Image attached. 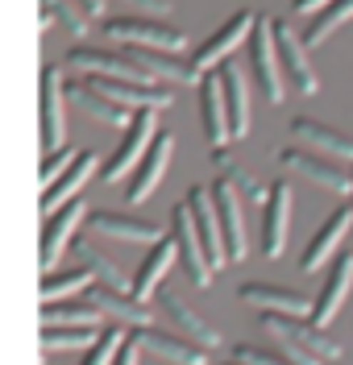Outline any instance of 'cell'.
<instances>
[{"instance_id":"7a4b0ae2","label":"cell","mask_w":353,"mask_h":365,"mask_svg":"<svg viewBox=\"0 0 353 365\" xmlns=\"http://www.w3.org/2000/svg\"><path fill=\"white\" fill-rule=\"evenodd\" d=\"M250 67H254V83L266 96V104H282L287 91V75L279 63V42H275V17H258L254 34H250Z\"/></svg>"},{"instance_id":"ffe728a7","label":"cell","mask_w":353,"mask_h":365,"mask_svg":"<svg viewBox=\"0 0 353 365\" xmlns=\"http://www.w3.org/2000/svg\"><path fill=\"white\" fill-rule=\"evenodd\" d=\"M129 54L150 71V79H154V83H166V88H188V83H200V75H195V67H191V58L175 54V50L129 46Z\"/></svg>"},{"instance_id":"7402d4cb","label":"cell","mask_w":353,"mask_h":365,"mask_svg":"<svg viewBox=\"0 0 353 365\" xmlns=\"http://www.w3.org/2000/svg\"><path fill=\"white\" fill-rule=\"evenodd\" d=\"M212 195H216V212H220V225H225V241H229V262H241L250 253V237H245V220H241V191L233 187V179L212 182Z\"/></svg>"},{"instance_id":"f1b7e54d","label":"cell","mask_w":353,"mask_h":365,"mask_svg":"<svg viewBox=\"0 0 353 365\" xmlns=\"http://www.w3.org/2000/svg\"><path fill=\"white\" fill-rule=\"evenodd\" d=\"M179 262V245H175V237H163L158 245H150L145 253V262H141V270L133 274V295L145 303V299L158 295V287L166 282V270Z\"/></svg>"},{"instance_id":"277c9868","label":"cell","mask_w":353,"mask_h":365,"mask_svg":"<svg viewBox=\"0 0 353 365\" xmlns=\"http://www.w3.org/2000/svg\"><path fill=\"white\" fill-rule=\"evenodd\" d=\"M67 71L75 75H113V79H138V83H154L150 71L129 54V46H75L67 50Z\"/></svg>"},{"instance_id":"e0dca14e","label":"cell","mask_w":353,"mask_h":365,"mask_svg":"<svg viewBox=\"0 0 353 365\" xmlns=\"http://www.w3.org/2000/svg\"><path fill=\"white\" fill-rule=\"evenodd\" d=\"M88 228L96 237H108V241H129V245H158L166 232L154 220H138V216H125V212H88Z\"/></svg>"},{"instance_id":"44dd1931","label":"cell","mask_w":353,"mask_h":365,"mask_svg":"<svg viewBox=\"0 0 353 365\" xmlns=\"http://www.w3.org/2000/svg\"><path fill=\"white\" fill-rule=\"evenodd\" d=\"M200 116H204V137L212 141V150H220L233 129H229V104H225V83H220V67L208 71L200 79Z\"/></svg>"},{"instance_id":"4dcf8cb0","label":"cell","mask_w":353,"mask_h":365,"mask_svg":"<svg viewBox=\"0 0 353 365\" xmlns=\"http://www.w3.org/2000/svg\"><path fill=\"white\" fill-rule=\"evenodd\" d=\"M104 328H71V324H42V357L50 353H88Z\"/></svg>"},{"instance_id":"9a60e30c","label":"cell","mask_w":353,"mask_h":365,"mask_svg":"<svg viewBox=\"0 0 353 365\" xmlns=\"http://www.w3.org/2000/svg\"><path fill=\"white\" fill-rule=\"evenodd\" d=\"M241 303H250V307H258V312H279V316H304L312 319L316 312V299L300 295V291H291V287H279V282H241Z\"/></svg>"},{"instance_id":"5b68a950","label":"cell","mask_w":353,"mask_h":365,"mask_svg":"<svg viewBox=\"0 0 353 365\" xmlns=\"http://www.w3.org/2000/svg\"><path fill=\"white\" fill-rule=\"evenodd\" d=\"M279 166L287 175L320 187V191H332V195H349L353 191V170H345V162L324 158V154H316V150H307V145L304 150H282Z\"/></svg>"},{"instance_id":"f6af8a7d","label":"cell","mask_w":353,"mask_h":365,"mask_svg":"<svg viewBox=\"0 0 353 365\" xmlns=\"http://www.w3.org/2000/svg\"><path fill=\"white\" fill-rule=\"evenodd\" d=\"M225 365H241V361H225Z\"/></svg>"},{"instance_id":"7dc6e473","label":"cell","mask_w":353,"mask_h":365,"mask_svg":"<svg viewBox=\"0 0 353 365\" xmlns=\"http://www.w3.org/2000/svg\"><path fill=\"white\" fill-rule=\"evenodd\" d=\"M50 4H58V0H50Z\"/></svg>"},{"instance_id":"1f68e13d","label":"cell","mask_w":353,"mask_h":365,"mask_svg":"<svg viewBox=\"0 0 353 365\" xmlns=\"http://www.w3.org/2000/svg\"><path fill=\"white\" fill-rule=\"evenodd\" d=\"M104 307L92 299H63V303H42V324H71V328H100Z\"/></svg>"},{"instance_id":"52a82bcc","label":"cell","mask_w":353,"mask_h":365,"mask_svg":"<svg viewBox=\"0 0 353 365\" xmlns=\"http://www.w3.org/2000/svg\"><path fill=\"white\" fill-rule=\"evenodd\" d=\"M154 137H158V108H138L133 125L125 129V141L117 145V154L104 162V182H121L129 170H138V162L154 145Z\"/></svg>"},{"instance_id":"d4e9b609","label":"cell","mask_w":353,"mask_h":365,"mask_svg":"<svg viewBox=\"0 0 353 365\" xmlns=\"http://www.w3.org/2000/svg\"><path fill=\"white\" fill-rule=\"evenodd\" d=\"M353 287V253H337L329 262V278H324V287H320V295H316V312H312V324H329L337 312H341V303L349 295Z\"/></svg>"},{"instance_id":"5bb4252c","label":"cell","mask_w":353,"mask_h":365,"mask_svg":"<svg viewBox=\"0 0 353 365\" xmlns=\"http://www.w3.org/2000/svg\"><path fill=\"white\" fill-rule=\"evenodd\" d=\"M188 204H191V212H195V225H200V237H204V245H208L212 266L225 270V266H229V241H225V225H220L212 187H200V182H195L188 191Z\"/></svg>"},{"instance_id":"ee69618b","label":"cell","mask_w":353,"mask_h":365,"mask_svg":"<svg viewBox=\"0 0 353 365\" xmlns=\"http://www.w3.org/2000/svg\"><path fill=\"white\" fill-rule=\"evenodd\" d=\"M79 4L92 13V21H100V17H104V0H79Z\"/></svg>"},{"instance_id":"4fadbf2b","label":"cell","mask_w":353,"mask_h":365,"mask_svg":"<svg viewBox=\"0 0 353 365\" xmlns=\"http://www.w3.org/2000/svg\"><path fill=\"white\" fill-rule=\"evenodd\" d=\"M88 220V207L83 200H71L63 204L58 212H50L46 216V228H42V270L54 274V266L63 262V253H67L71 237H75V228Z\"/></svg>"},{"instance_id":"836d02e7","label":"cell","mask_w":353,"mask_h":365,"mask_svg":"<svg viewBox=\"0 0 353 365\" xmlns=\"http://www.w3.org/2000/svg\"><path fill=\"white\" fill-rule=\"evenodd\" d=\"M345 21H353V0H329L320 13H316V21L307 25V46H320V42H329L332 34L341 29Z\"/></svg>"},{"instance_id":"60d3db41","label":"cell","mask_w":353,"mask_h":365,"mask_svg":"<svg viewBox=\"0 0 353 365\" xmlns=\"http://www.w3.org/2000/svg\"><path fill=\"white\" fill-rule=\"evenodd\" d=\"M125 4H133L138 13H145V17H166V13L175 9L170 0H125Z\"/></svg>"},{"instance_id":"484cf974","label":"cell","mask_w":353,"mask_h":365,"mask_svg":"<svg viewBox=\"0 0 353 365\" xmlns=\"http://www.w3.org/2000/svg\"><path fill=\"white\" fill-rule=\"evenodd\" d=\"M158 307H163V316L175 324V332L191 336V341L204 344V349H220V332H216V328H212L208 319L200 316V312H195V307H191L183 295H175V291H163Z\"/></svg>"},{"instance_id":"74e56055","label":"cell","mask_w":353,"mask_h":365,"mask_svg":"<svg viewBox=\"0 0 353 365\" xmlns=\"http://www.w3.org/2000/svg\"><path fill=\"white\" fill-rule=\"evenodd\" d=\"M58 21L67 25V34L71 38H88V29H92V13L79 4V0H58Z\"/></svg>"},{"instance_id":"9c48e42d","label":"cell","mask_w":353,"mask_h":365,"mask_svg":"<svg viewBox=\"0 0 353 365\" xmlns=\"http://www.w3.org/2000/svg\"><path fill=\"white\" fill-rule=\"evenodd\" d=\"M38 116H42V150H63L67 145V88H63V67H42V96H38Z\"/></svg>"},{"instance_id":"83f0119b","label":"cell","mask_w":353,"mask_h":365,"mask_svg":"<svg viewBox=\"0 0 353 365\" xmlns=\"http://www.w3.org/2000/svg\"><path fill=\"white\" fill-rule=\"evenodd\" d=\"M92 175H96V154H88V150H79V154H75V162H71L67 170L58 175V182L42 191V216H50V212H58V207H63V204H71V200H79L83 182L92 179Z\"/></svg>"},{"instance_id":"b9f144b4","label":"cell","mask_w":353,"mask_h":365,"mask_svg":"<svg viewBox=\"0 0 353 365\" xmlns=\"http://www.w3.org/2000/svg\"><path fill=\"white\" fill-rule=\"evenodd\" d=\"M138 353H141V344L129 336V341L121 344V353H117V361H113V365H138Z\"/></svg>"},{"instance_id":"8992f818","label":"cell","mask_w":353,"mask_h":365,"mask_svg":"<svg viewBox=\"0 0 353 365\" xmlns=\"http://www.w3.org/2000/svg\"><path fill=\"white\" fill-rule=\"evenodd\" d=\"M104 38L113 46H154V50H188V34L179 25L154 21V17H117L104 21Z\"/></svg>"},{"instance_id":"603a6c76","label":"cell","mask_w":353,"mask_h":365,"mask_svg":"<svg viewBox=\"0 0 353 365\" xmlns=\"http://www.w3.org/2000/svg\"><path fill=\"white\" fill-rule=\"evenodd\" d=\"M291 137H295L300 145H307V150L324 154V158L353 162V137L341 133V129H329V125H320V120H312V116H295V120H291Z\"/></svg>"},{"instance_id":"4316f807","label":"cell","mask_w":353,"mask_h":365,"mask_svg":"<svg viewBox=\"0 0 353 365\" xmlns=\"http://www.w3.org/2000/svg\"><path fill=\"white\" fill-rule=\"evenodd\" d=\"M67 100L75 108H83L92 120H100V125H113V129H129V125H133V113H129L125 104H117V100H108L104 91H96L88 79L67 83Z\"/></svg>"},{"instance_id":"d590c367","label":"cell","mask_w":353,"mask_h":365,"mask_svg":"<svg viewBox=\"0 0 353 365\" xmlns=\"http://www.w3.org/2000/svg\"><path fill=\"white\" fill-rule=\"evenodd\" d=\"M125 341H129V336H125L121 328H104V332L96 336V344L83 353V361H79V365H113Z\"/></svg>"},{"instance_id":"2e32d148","label":"cell","mask_w":353,"mask_h":365,"mask_svg":"<svg viewBox=\"0 0 353 365\" xmlns=\"http://www.w3.org/2000/svg\"><path fill=\"white\" fill-rule=\"evenodd\" d=\"M133 341L141 344V353H154L170 365H208V349L195 344L191 336H175V332H158L154 324L150 328H133Z\"/></svg>"},{"instance_id":"d6a6232c","label":"cell","mask_w":353,"mask_h":365,"mask_svg":"<svg viewBox=\"0 0 353 365\" xmlns=\"http://www.w3.org/2000/svg\"><path fill=\"white\" fill-rule=\"evenodd\" d=\"M92 282H96V274L88 270V266H79V270H63V274H46L42 287H38V299H42V303H63V299L83 295Z\"/></svg>"},{"instance_id":"f546056e","label":"cell","mask_w":353,"mask_h":365,"mask_svg":"<svg viewBox=\"0 0 353 365\" xmlns=\"http://www.w3.org/2000/svg\"><path fill=\"white\" fill-rule=\"evenodd\" d=\"M220 83H225V104H229V129L237 141L250 133V88L237 63H220Z\"/></svg>"},{"instance_id":"ac0fdd59","label":"cell","mask_w":353,"mask_h":365,"mask_svg":"<svg viewBox=\"0 0 353 365\" xmlns=\"http://www.w3.org/2000/svg\"><path fill=\"white\" fill-rule=\"evenodd\" d=\"M287 232H291V187L275 182L262 200V253L279 257L287 250Z\"/></svg>"},{"instance_id":"ba28073f","label":"cell","mask_w":353,"mask_h":365,"mask_svg":"<svg viewBox=\"0 0 353 365\" xmlns=\"http://www.w3.org/2000/svg\"><path fill=\"white\" fill-rule=\"evenodd\" d=\"M254 21H258V13L254 9H241V13H233L229 21L220 25L216 34H212L208 42L200 46L195 54H191V67H195V75L204 79L208 71H216L220 63H229V54H233L237 46L250 42V34H254Z\"/></svg>"},{"instance_id":"bcb514c9","label":"cell","mask_w":353,"mask_h":365,"mask_svg":"<svg viewBox=\"0 0 353 365\" xmlns=\"http://www.w3.org/2000/svg\"><path fill=\"white\" fill-rule=\"evenodd\" d=\"M349 207H353V191H349Z\"/></svg>"},{"instance_id":"f35d334b","label":"cell","mask_w":353,"mask_h":365,"mask_svg":"<svg viewBox=\"0 0 353 365\" xmlns=\"http://www.w3.org/2000/svg\"><path fill=\"white\" fill-rule=\"evenodd\" d=\"M233 361H241V365H295L287 353H266V349H258V344H237Z\"/></svg>"},{"instance_id":"6da1fadb","label":"cell","mask_w":353,"mask_h":365,"mask_svg":"<svg viewBox=\"0 0 353 365\" xmlns=\"http://www.w3.org/2000/svg\"><path fill=\"white\" fill-rule=\"evenodd\" d=\"M262 328L282 344V353L295 365H329L341 357L337 341H329L320 332V324H312L304 316H279V312H262Z\"/></svg>"},{"instance_id":"3957f363","label":"cell","mask_w":353,"mask_h":365,"mask_svg":"<svg viewBox=\"0 0 353 365\" xmlns=\"http://www.w3.org/2000/svg\"><path fill=\"white\" fill-rule=\"evenodd\" d=\"M170 237H175V245H179V266L188 274V282L191 287H208L216 266H212L208 245H204V237H200V225H195V212H191L188 200L170 212Z\"/></svg>"},{"instance_id":"8fae6325","label":"cell","mask_w":353,"mask_h":365,"mask_svg":"<svg viewBox=\"0 0 353 365\" xmlns=\"http://www.w3.org/2000/svg\"><path fill=\"white\" fill-rule=\"evenodd\" d=\"M170 154H175V133L170 129H158L154 145L145 150V158L138 162V170L129 175V187H125V200L129 204H145L154 195V187L163 182L166 166H170Z\"/></svg>"},{"instance_id":"8d00e7d4","label":"cell","mask_w":353,"mask_h":365,"mask_svg":"<svg viewBox=\"0 0 353 365\" xmlns=\"http://www.w3.org/2000/svg\"><path fill=\"white\" fill-rule=\"evenodd\" d=\"M212 158H216V166H220V175H225V179H233V182H237V191H241L245 200H258V204L266 200V195H262V187L254 182V175L229 162V154H225V145H220V150H212Z\"/></svg>"},{"instance_id":"30bf717a","label":"cell","mask_w":353,"mask_h":365,"mask_svg":"<svg viewBox=\"0 0 353 365\" xmlns=\"http://www.w3.org/2000/svg\"><path fill=\"white\" fill-rule=\"evenodd\" d=\"M275 42H279V63H282V75L287 83L300 91V96H316L320 83H316V71H312V58H307V38H300L291 21H279L275 17Z\"/></svg>"},{"instance_id":"7c38bea8","label":"cell","mask_w":353,"mask_h":365,"mask_svg":"<svg viewBox=\"0 0 353 365\" xmlns=\"http://www.w3.org/2000/svg\"><path fill=\"white\" fill-rule=\"evenodd\" d=\"M96 91H104L108 100H117L125 104L129 113H138V108H170V88L163 83H138V79H113V75H83Z\"/></svg>"},{"instance_id":"cb8c5ba5","label":"cell","mask_w":353,"mask_h":365,"mask_svg":"<svg viewBox=\"0 0 353 365\" xmlns=\"http://www.w3.org/2000/svg\"><path fill=\"white\" fill-rule=\"evenodd\" d=\"M88 299L104 307V316L117 319V324H129V328H150V307L141 303L133 291H121V287H108V282H92L88 287Z\"/></svg>"},{"instance_id":"ab89813d","label":"cell","mask_w":353,"mask_h":365,"mask_svg":"<svg viewBox=\"0 0 353 365\" xmlns=\"http://www.w3.org/2000/svg\"><path fill=\"white\" fill-rule=\"evenodd\" d=\"M71 162H75V150H67V145H63V150H50V158L42 162V191L58 182V175L67 170Z\"/></svg>"},{"instance_id":"e575fe53","label":"cell","mask_w":353,"mask_h":365,"mask_svg":"<svg viewBox=\"0 0 353 365\" xmlns=\"http://www.w3.org/2000/svg\"><path fill=\"white\" fill-rule=\"evenodd\" d=\"M79 262L96 274V282H108V287H121V291H133V278H125V270H117L104 253L96 250V241H83V245H79Z\"/></svg>"},{"instance_id":"d6986e66","label":"cell","mask_w":353,"mask_h":365,"mask_svg":"<svg viewBox=\"0 0 353 365\" xmlns=\"http://www.w3.org/2000/svg\"><path fill=\"white\" fill-rule=\"evenodd\" d=\"M353 228V207H337L329 220L320 225V232L312 237V245L304 250V257H300V270L304 274H316L324 270L332 257H337V250H341V241H345V232Z\"/></svg>"},{"instance_id":"7bdbcfd3","label":"cell","mask_w":353,"mask_h":365,"mask_svg":"<svg viewBox=\"0 0 353 365\" xmlns=\"http://www.w3.org/2000/svg\"><path fill=\"white\" fill-rule=\"evenodd\" d=\"M324 4H329V0H295V13H300V17H316Z\"/></svg>"}]
</instances>
